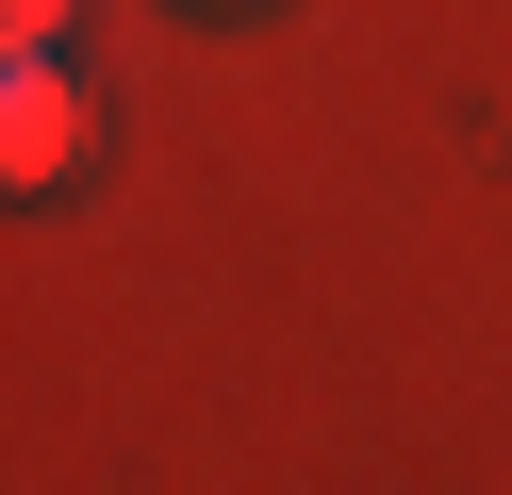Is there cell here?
Returning a JSON list of instances; mask_svg holds the SVG:
<instances>
[{"instance_id": "cell-2", "label": "cell", "mask_w": 512, "mask_h": 495, "mask_svg": "<svg viewBox=\"0 0 512 495\" xmlns=\"http://www.w3.org/2000/svg\"><path fill=\"white\" fill-rule=\"evenodd\" d=\"M50 17H67V0H17V50H50Z\"/></svg>"}, {"instance_id": "cell-1", "label": "cell", "mask_w": 512, "mask_h": 495, "mask_svg": "<svg viewBox=\"0 0 512 495\" xmlns=\"http://www.w3.org/2000/svg\"><path fill=\"white\" fill-rule=\"evenodd\" d=\"M67 66H50V50H17V182H50V165H67Z\"/></svg>"}]
</instances>
